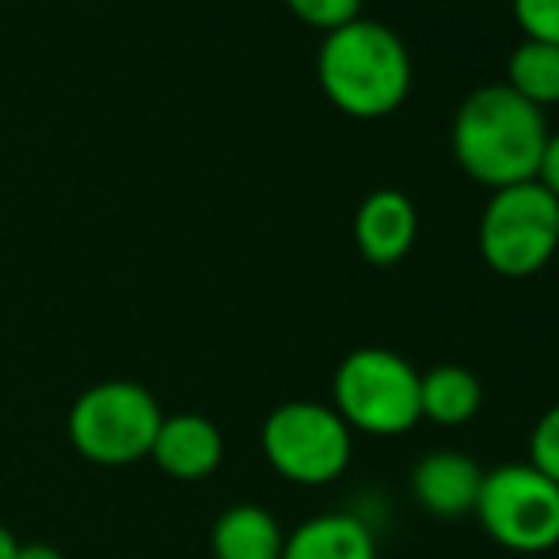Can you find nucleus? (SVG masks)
<instances>
[{"instance_id": "1", "label": "nucleus", "mask_w": 559, "mask_h": 559, "mask_svg": "<svg viewBox=\"0 0 559 559\" xmlns=\"http://www.w3.org/2000/svg\"><path fill=\"white\" fill-rule=\"evenodd\" d=\"M453 156L461 171L479 187L530 183L537 179V164L548 141L545 111L525 104L507 84H484L453 115Z\"/></svg>"}, {"instance_id": "2", "label": "nucleus", "mask_w": 559, "mask_h": 559, "mask_svg": "<svg viewBox=\"0 0 559 559\" xmlns=\"http://www.w3.org/2000/svg\"><path fill=\"white\" fill-rule=\"evenodd\" d=\"M317 81L343 115L361 122L389 118L412 92V53L392 27L358 15L324 35L317 50Z\"/></svg>"}, {"instance_id": "3", "label": "nucleus", "mask_w": 559, "mask_h": 559, "mask_svg": "<svg viewBox=\"0 0 559 559\" xmlns=\"http://www.w3.org/2000/svg\"><path fill=\"white\" fill-rule=\"evenodd\" d=\"M332 407L350 435L404 438L423 423L419 369L389 346H358L338 361Z\"/></svg>"}, {"instance_id": "4", "label": "nucleus", "mask_w": 559, "mask_h": 559, "mask_svg": "<svg viewBox=\"0 0 559 559\" xmlns=\"http://www.w3.org/2000/svg\"><path fill=\"white\" fill-rule=\"evenodd\" d=\"M479 259L499 278L540 274L559 251V202L537 179L491 191L476 228Z\"/></svg>"}, {"instance_id": "5", "label": "nucleus", "mask_w": 559, "mask_h": 559, "mask_svg": "<svg viewBox=\"0 0 559 559\" xmlns=\"http://www.w3.org/2000/svg\"><path fill=\"white\" fill-rule=\"evenodd\" d=\"M472 514L495 545L514 556H545L559 548V484L530 461L484 472Z\"/></svg>"}, {"instance_id": "6", "label": "nucleus", "mask_w": 559, "mask_h": 559, "mask_svg": "<svg viewBox=\"0 0 559 559\" xmlns=\"http://www.w3.org/2000/svg\"><path fill=\"white\" fill-rule=\"evenodd\" d=\"M164 412L145 384L99 381L76 396L69 412V442L84 461L122 468L148 456Z\"/></svg>"}, {"instance_id": "7", "label": "nucleus", "mask_w": 559, "mask_h": 559, "mask_svg": "<svg viewBox=\"0 0 559 559\" xmlns=\"http://www.w3.org/2000/svg\"><path fill=\"white\" fill-rule=\"evenodd\" d=\"M263 456L282 479L297 487H328L350 468L354 435L332 404L289 400L263 419Z\"/></svg>"}, {"instance_id": "8", "label": "nucleus", "mask_w": 559, "mask_h": 559, "mask_svg": "<svg viewBox=\"0 0 559 559\" xmlns=\"http://www.w3.org/2000/svg\"><path fill=\"white\" fill-rule=\"evenodd\" d=\"M484 468L472 453L461 449H430L412 468V495L430 518L461 522L476 510Z\"/></svg>"}, {"instance_id": "9", "label": "nucleus", "mask_w": 559, "mask_h": 559, "mask_svg": "<svg viewBox=\"0 0 559 559\" xmlns=\"http://www.w3.org/2000/svg\"><path fill=\"white\" fill-rule=\"evenodd\" d=\"M415 240H419V214L404 191L381 187L361 199L358 214H354V243L366 263L396 266L400 259H407Z\"/></svg>"}, {"instance_id": "10", "label": "nucleus", "mask_w": 559, "mask_h": 559, "mask_svg": "<svg viewBox=\"0 0 559 559\" xmlns=\"http://www.w3.org/2000/svg\"><path fill=\"white\" fill-rule=\"evenodd\" d=\"M148 456L164 476L194 484V479H206L222 468L225 438L206 415H164Z\"/></svg>"}, {"instance_id": "11", "label": "nucleus", "mask_w": 559, "mask_h": 559, "mask_svg": "<svg viewBox=\"0 0 559 559\" xmlns=\"http://www.w3.org/2000/svg\"><path fill=\"white\" fill-rule=\"evenodd\" d=\"M282 559H381L377 537L354 514H317L286 533Z\"/></svg>"}, {"instance_id": "12", "label": "nucleus", "mask_w": 559, "mask_h": 559, "mask_svg": "<svg viewBox=\"0 0 559 559\" xmlns=\"http://www.w3.org/2000/svg\"><path fill=\"white\" fill-rule=\"evenodd\" d=\"M282 545H286V533L278 518L255 502L228 507L210 530L214 559H282Z\"/></svg>"}, {"instance_id": "13", "label": "nucleus", "mask_w": 559, "mask_h": 559, "mask_svg": "<svg viewBox=\"0 0 559 559\" xmlns=\"http://www.w3.org/2000/svg\"><path fill=\"white\" fill-rule=\"evenodd\" d=\"M484 407V384L468 366L442 361L419 373V412L435 427H464Z\"/></svg>"}, {"instance_id": "14", "label": "nucleus", "mask_w": 559, "mask_h": 559, "mask_svg": "<svg viewBox=\"0 0 559 559\" xmlns=\"http://www.w3.org/2000/svg\"><path fill=\"white\" fill-rule=\"evenodd\" d=\"M507 84L514 96H522L525 104L533 107H552L559 104V46L548 43H533V38H522L514 46L507 61Z\"/></svg>"}, {"instance_id": "15", "label": "nucleus", "mask_w": 559, "mask_h": 559, "mask_svg": "<svg viewBox=\"0 0 559 559\" xmlns=\"http://www.w3.org/2000/svg\"><path fill=\"white\" fill-rule=\"evenodd\" d=\"M286 8L312 31H332L346 27L361 15V0H286Z\"/></svg>"}, {"instance_id": "16", "label": "nucleus", "mask_w": 559, "mask_h": 559, "mask_svg": "<svg viewBox=\"0 0 559 559\" xmlns=\"http://www.w3.org/2000/svg\"><path fill=\"white\" fill-rule=\"evenodd\" d=\"M525 461L537 472H545L548 479L559 484V400L533 423L530 430V456Z\"/></svg>"}, {"instance_id": "17", "label": "nucleus", "mask_w": 559, "mask_h": 559, "mask_svg": "<svg viewBox=\"0 0 559 559\" xmlns=\"http://www.w3.org/2000/svg\"><path fill=\"white\" fill-rule=\"evenodd\" d=\"M525 38L559 46V0H510Z\"/></svg>"}, {"instance_id": "18", "label": "nucleus", "mask_w": 559, "mask_h": 559, "mask_svg": "<svg viewBox=\"0 0 559 559\" xmlns=\"http://www.w3.org/2000/svg\"><path fill=\"white\" fill-rule=\"evenodd\" d=\"M537 183L559 202V133H548L545 153H540V164H537Z\"/></svg>"}, {"instance_id": "19", "label": "nucleus", "mask_w": 559, "mask_h": 559, "mask_svg": "<svg viewBox=\"0 0 559 559\" xmlns=\"http://www.w3.org/2000/svg\"><path fill=\"white\" fill-rule=\"evenodd\" d=\"M15 559H66L53 545H43V540H35V545H20L15 548Z\"/></svg>"}, {"instance_id": "20", "label": "nucleus", "mask_w": 559, "mask_h": 559, "mask_svg": "<svg viewBox=\"0 0 559 559\" xmlns=\"http://www.w3.org/2000/svg\"><path fill=\"white\" fill-rule=\"evenodd\" d=\"M15 548H20V540L0 525V559H15Z\"/></svg>"}]
</instances>
